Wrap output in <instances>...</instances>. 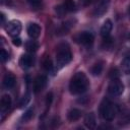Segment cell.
Listing matches in <instances>:
<instances>
[{
  "instance_id": "cell-24",
  "label": "cell",
  "mask_w": 130,
  "mask_h": 130,
  "mask_svg": "<svg viewBox=\"0 0 130 130\" xmlns=\"http://www.w3.org/2000/svg\"><path fill=\"white\" fill-rule=\"evenodd\" d=\"M120 123L124 124V123H130V113L128 112L127 114H124L123 117L120 119Z\"/></svg>"
},
{
  "instance_id": "cell-8",
  "label": "cell",
  "mask_w": 130,
  "mask_h": 130,
  "mask_svg": "<svg viewBox=\"0 0 130 130\" xmlns=\"http://www.w3.org/2000/svg\"><path fill=\"white\" fill-rule=\"evenodd\" d=\"M109 3H110V0H99L94 7V14L96 16L103 15L107 11Z\"/></svg>"
},
{
  "instance_id": "cell-33",
  "label": "cell",
  "mask_w": 130,
  "mask_h": 130,
  "mask_svg": "<svg viewBox=\"0 0 130 130\" xmlns=\"http://www.w3.org/2000/svg\"><path fill=\"white\" fill-rule=\"evenodd\" d=\"M129 13H130V7H129Z\"/></svg>"
},
{
  "instance_id": "cell-14",
  "label": "cell",
  "mask_w": 130,
  "mask_h": 130,
  "mask_svg": "<svg viewBox=\"0 0 130 130\" xmlns=\"http://www.w3.org/2000/svg\"><path fill=\"white\" fill-rule=\"evenodd\" d=\"M112 27H113L112 21L110 19H107L104 22V24L102 25V27H101V35H102V37L105 38V37L110 36V32L112 30Z\"/></svg>"
},
{
  "instance_id": "cell-34",
  "label": "cell",
  "mask_w": 130,
  "mask_h": 130,
  "mask_svg": "<svg viewBox=\"0 0 130 130\" xmlns=\"http://www.w3.org/2000/svg\"><path fill=\"white\" fill-rule=\"evenodd\" d=\"M129 40H130V35H129Z\"/></svg>"
},
{
  "instance_id": "cell-5",
  "label": "cell",
  "mask_w": 130,
  "mask_h": 130,
  "mask_svg": "<svg viewBox=\"0 0 130 130\" xmlns=\"http://www.w3.org/2000/svg\"><path fill=\"white\" fill-rule=\"evenodd\" d=\"M21 28H22V25H21V22L17 19H13V20H10L9 22H7L6 26H5V30L8 32L9 36L11 37H17L20 31H21Z\"/></svg>"
},
{
  "instance_id": "cell-18",
  "label": "cell",
  "mask_w": 130,
  "mask_h": 130,
  "mask_svg": "<svg viewBox=\"0 0 130 130\" xmlns=\"http://www.w3.org/2000/svg\"><path fill=\"white\" fill-rule=\"evenodd\" d=\"M63 6H64L65 10L69 11V12H72V11L76 10V4L73 0H65L64 3H63Z\"/></svg>"
},
{
  "instance_id": "cell-20",
  "label": "cell",
  "mask_w": 130,
  "mask_h": 130,
  "mask_svg": "<svg viewBox=\"0 0 130 130\" xmlns=\"http://www.w3.org/2000/svg\"><path fill=\"white\" fill-rule=\"evenodd\" d=\"M34 117V110L32 109H29V110H27L24 114H23V116L21 117V121L22 122H28L29 120H31V118Z\"/></svg>"
},
{
  "instance_id": "cell-3",
  "label": "cell",
  "mask_w": 130,
  "mask_h": 130,
  "mask_svg": "<svg viewBox=\"0 0 130 130\" xmlns=\"http://www.w3.org/2000/svg\"><path fill=\"white\" fill-rule=\"evenodd\" d=\"M118 113V109L116 105H114L109 100H104L100 107V114L101 117L106 121H112L116 117V114Z\"/></svg>"
},
{
  "instance_id": "cell-25",
  "label": "cell",
  "mask_w": 130,
  "mask_h": 130,
  "mask_svg": "<svg viewBox=\"0 0 130 130\" xmlns=\"http://www.w3.org/2000/svg\"><path fill=\"white\" fill-rule=\"evenodd\" d=\"M110 77H111V79H115V78H119V71L116 69V68H114V69H112L111 71H110Z\"/></svg>"
},
{
  "instance_id": "cell-27",
  "label": "cell",
  "mask_w": 130,
  "mask_h": 130,
  "mask_svg": "<svg viewBox=\"0 0 130 130\" xmlns=\"http://www.w3.org/2000/svg\"><path fill=\"white\" fill-rule=\"evenodd\" d=\"M56 11H57V13L59 14L60 17H62V16L64 15V13L66 12L64 6H58V7H56Z\"/></svg>"
},
{
  "instance_id": "cell-19",
  "label": "cell",
  "mask_w": 130,
  "mask_h": 130,
  "mask_svg": "<svg viewBox=\"0 0 130 130\" xmlns=\"http://www.w3.org/2000/svg\"><path fill=\"white\" fill-rule=\"evenodd\" d=\"M102 71H103V62H98V63H95V64L91 67V69H90L91 74L94 75V76L100 75V74L102 73Z\"/></svg>"
},
{
  "instance_id": "cell-2",
  "label": "cell",
  "mask_w": 130,
  "mask_h": 130,
  "mask_svg": "<svg viewBox=\"0 0 130 130\" xmlns=\"http://www.w3.org/2000/svg\"><path fill=\"white\" fill-rule=\"evenodd\" d=\"M72 60V53L69 47L65 44H61L57 47L56 51V65L57 68L61 69L66 66Z\"/></svg>"
},
{
  "instance_id": "cell-23",
  "label": "cell",
  "mask_w": 130,
  "mask_h": 130,
  "mask_svg": "<svg viewBox=\"0 0 130 130\" xmlns=\"http://www.w3.org/2000/svg\"><path fill=\"white\" fill-rule=\"evenodd\" d=\"M0 59L2 62H5L6 60H8V53L4 49H1L0 51Z\"/></svg>"
},
{
  "instance_id": "cell-1",
  "label": "cell",
  "mask_w": 130,
  "mask_h": 130,
  "mask_svg": "<svg viewBox=\"0 0 130 130\" xmlns=\"http://www.w3.org/2000/svg\"><path fill=\"white\" fill-rule=\"evenodd\" d=\"M89 82L86 75L83 72H77L71 78L69 83V89L72 94H81L88 88Z\"/></svg>"
},
{
  "instance_id": "cell-29",
  "label": "cell",
  "mask_w": 130,
  "mask_h": 130,
  "mask_svg": "<svg viewBox=\"0 0 130 130\" xmlns=\"http://www.w3.org/2000/svg\"><path fill=\"white\" fill-rule=\"evenodd\" d=\"M28 3H30L31 5H34V6H38V5H40V3H41V1L42 0H26Z\"/></svg>"
},
{
  "instance_id": "cell-16",
  "label": "cell",
  "mask_w": 130,
  "mask_h": 130,
  "mask_svg": "<svg viewBox=\"0 0 130 130\" xmlns=\"http://www.w3.org/2000/svg\"><path fill=\"white\" fill-rule=\"evenodd\" d=\"M25 49L27 52L29 53H34L36 52L38 49H39V44L37 41H34V40H29L25 43Z\"/></svg>"
},
{
  "instance_id": "cell-12",
  "label": "cell",
  "mask_w": 130,
  "mask_h": 130,
  "mask_svg": "<svg viewBox=\"0 0 130 130\" xmlns=\"http://www.w3.org/2000/svg\"><path fill=\"white\" fill-rule=\"evenodd\" d=\"M15 81H16L15 76L12 73L8 72L5 74V76L3 78V85L6 88H12L15 85Z\"/></svg>"
},
{
  "instance_id": "cell-10",
  "label": "cell",
  "mask_w": 130,
  "mask_h": 130,
  "mask_svg": "<svg viewBox=\"0 0 130 130\" xmlns=\"http://www.w3.org/2000/svg\"><path fill=\"white\" fill-rule=\"evenodd\" d=\"M32 64H34V57L29 54H24L19 59V65L23 69H27V68L31 67Z\"/></svg>"
},
{
  "instance_id": "cell-26",
  "label": "cell",
  "mask_w": 130,
  "mask_h": 130,
  "mask_svg": "<svg viewBox=\"0 0 130 130\" xmlns=\"http://www.w3.org/2000/svg\"><path fill=\"white\" fill-rule=\"evenodd\" d=\"M52 100H53V93L52 92H49L47 94V99H46V107H47V109L50 108V105L52 103Z\"/></svg>"
},
{
  "instance_id": "cell-9",
  "label": "cell",
  "mask_w": 130,
  "mask_h": 130,
  "mask_svg": "<svg viewBox=\"0 0 130 130\" xmlns=\"http://www.w3.org/2000/svg\"><path fill=\"white\" fill-rule=\"evenodd\" d=\"M27 35L31 38V39H37L40 37L41 35V26L36 23V22H31L27 25Z\"/></svg>"
},
{
  "instance_id": "cell-30",
  "label": "cell",
  "mask_w": 130,
  "mask_h": 130,
  "mask_svg": "<svg viewBox=\"0 0 130 130\" xmlns=\"http://www.w3.org/2000/svg\"><path fill=\"white\" fill-rule=\"evenodd\" d=\"M91 1H92V0H79L80 4H81L82 6H87V5H89V4L91 3Z\"/></svg>"
},
{
  "instance_id": "cell-28",
  "label": "cell",
  "mask_w": 130,
  "mask_h": 130,
  "mask_svg": "<svg viewBox=\"0 0 130 130\" xmlns=\"http://www.w3.org/2000/svg\"><path fill=\"white\" fill-rule=\"evenodd\" d=\"M12 44L14 45V46H20L21 45V40L19 39V38H17V37H14L13 39H12Z\"/></svg>"
},
{
  "instance_id": "cell-22",
  "label": "cell",
  "mask_w": 130,
  "mask_h": 130,
  "mask_svg": "<svg viewBox=\"0 0 130 130\" xmlns=\"http://www.w3.org/2000/svg\"><path fill=\"white\" fill-rule=\"evenodd\" d=\"M43 66H44V68H45L47 71H51L52 68H53V64H52L51 59H50V58L45 59V61L43 62Z\"/></svg>"
},
{
  "instance_id": "cell-21",
  "label": "cell",
  "mask_w": 130,
  "mask_h": 130,
  "mask_svg": "<svg viewBox=\"0 0 130 130\" xmlns=\"http://www.w3.org/2000/svg\"><path fill=\"white\" fill-rule=\"evenodd\" d=\"M29 100H30V94H29V93H26L25 95H23L22 100L20 101V104H19V108H20V109H22L23 107H25V106L28 104Z\"/></svg>"
},
{
  "instance_id": "cell-4",
  "label": "cell",
  "mask_w": 130,
  "mask_h": 130,
  "mask_svg": "<svg viewBox=\"0 0 130 130\" xmlns=\"http://www.w3.org/2000/svg\"><path fill=\"white\" fill-rule=\"evenodd\" d=\"M108 91L111 95H120L124 91V84L119 78L112 79L108 86Z\"/></svg>"
},
{
  "instance_id": "cell-31",
  "label": "cell",
  "mask_w": 130,
  "mask_h": 130,
  "mask_svg": "<svg viewBox=\"0 0 130 130\" xmlns=\"http://www.w3.org/2000/svg\"><path fill=\"white\" fill-rule=\"evenodd\" d=\"M4 20H5V16L3 13H1V23L2 24H4Z\"/></svg>"
},
{
  "instance_id": "cell-13",
  "label": "cell",
  "mask_w": 130,
  "mask_h": 130,
  "mask_svg": "<svg viewBox=\"0 0 130 130\" xmlns=\"http://www.w3.org/2000/svg\"><path fill=\"white\" fill-rule=\"evenodd\" d=\"M84 125L89 128V129H93L96 126V119L93 113H88L86 114V116L84 117Z\"/></svg>"
},
{
  "instance_id": "cell-32",
  "label": "cell",
  "mask_w": 130,
  "mask_h": 130,
  "mask_svg": "<svg viewBox=\"0 0 130 130\" xmlns=\"http://www.w3.org/2000/svg\"><path fill=\"white\" fill-rule=\"evenodd\" d=\"M3 1H4V2H5V1H9V0H3Z\"/></svg>"
},
{
  "instance_id": "cell-15",
  "label": "cell",
  "mask_w": 130,
  "mask_h": 130,
  "mask_svg": "<svg viewBox=\"0 0 130 130\" xmlns=\"http://www.w3.org/2000/svg\"><path fill=\"white\" fill-rule=\"evenodd\" d=\"M80 117H81V111H79L78 109H72L67 114V118L70 122L77 121V120H79Z\"/></svg>"
},
{
  "instance_id": "cell-6",
  "label": "cell",
  "mask_w": 130,
  "mask_h": 130,
  "mask_svg": "<svg viewBox=\"0 0 130 130\" xmlns=\"http://www.w3.org/2000/svg\"><path fill=\"white\" fill-rule=\"evenodd\" d=\"M75 40L77 41V43L83 45V46H90L92 43H93V35L89 31H82V32H79L76 37H75Z\"/></svg>"
},
{
  "instance_id": "cell-7",
  "label": "cell",
  "mask_w": 130,
  "mask_h": 130,
  "mask_svg": "<svg viewBox=\"0 0 130 130\" xmlns=\"http://www.w3.org/2000/svg\"><path fill=\"white\" fill-rule=\"evenodd\" d=\"M47 82H48V79L45 75H39L34 81V91L36 93L41 92L47 86Z\"/></svg>"
},
{
  "instance_id": "cell-17",
  "label": "cell",
  "mask_w": 130,
  "mask_h": 130,
  "mask_svg": "<svg viewBox=\"0 0 130 130\" xmlns=\"http://www.w3.org/2000/svg\"><path fill=\"white\" fill-rule=\"evenodd\" d=\"M121 69L125 74H130V56H127L122 60Z\"/></svg>"
},
{
  "instance_id": "cell-11",
  "label": "cell",
  "mask_w": 130,
  "mask_h": 130,
  "mask_svg": "<svg viewBox=\"0 0 130 130\" xmlns=\"http://www.w3.org/2000/svg\"><path fill=\"white\" fill-rule=\"evenodd\" d=\"M10 106H11V98H10V95L4 94V95L1 98V101H0V110H1V114L3 115L4 113H6V112L10 109Z\"/></svg>"
}]
</instances>
